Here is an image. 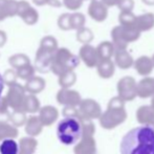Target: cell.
<instances>
[{
    "label": "cell",
    "mask_w": 154,
    "mask_h": 154,
    "mask_svg": "<svg viewBox=\"0 0 154 154\" xmlns=\"http://www.w3.org/2000/svg\"><path fill=\"white\" fill-rule=\"evenodd\" d=\"M120 150L121 154H154V127L143 125L128 131Z\"/></svg>",
    "instance_id": "6da1fadb"
},
{
    "label": "cell",
    "mask_w": 154,
    "mask_h": 154,
    "mask_svg": "<svg viewBox=\"0 0 154 154\" xmlns=\"http://www.w3.org/2000/svg\"><path fill=\"white\" fill-rule=\"evenodd\" d=\"M125 103L120 97H114L109 101L107 109L100 116V125L104 129L111 130L122 125L127 119V111L125 109Z\"/></svg>",
    "instance_id": "7a4b0ae2"
},
{
    "label": "cell",
    "mask_w": 154,
    "mask_h": 154,
    "mask_svg": "<svg viewBox=\"0 0 154 154\" xmlns=\"http://www.w3.org/2000/svg\"><path fill=\"white\" fill-rule=\"evenodd\" d=\"M80 116H67L59 123L57 136L64 145H73L83 137V122Z\"/></svg>",
    "instance_id": "3957f363"
},
{
    "label": "cell",
    "mask_w": 154,
    "mask_h": 154,
    "mask_svg": "<svg viewBox=\"0 0 154 154\" xmlns=\"http://www.w3.org/2000/svg\"><path fill=\"white\" fill-rule=\"evenodd\" d=\"M80 60V57L73 55L69 49L61 47L55 53L51 68L56 75H60L65 71L73 70L79 65Z\"/></svg>",
    "instance_id": "277c9868"
},
{
    "label": "cell",
    "mask_w": 154,
    "mask_h": 154,
    "mask_svg": "<svg viewBox=\"0 0 154 154\" xmlns=\"http://www.w3.org/2000/svg\"><path fill=\"white\" fill-rule=\"evenodd\" d=\"M140 36V32L136 27L118 25L111 31V39L116 49H127L129 43L136 41Z\"/></svg>",
    "instance_id": "5b68a950"
},
{
    "label": "cell",
    "mask_w": 154,
    "mask_h": 154,
    "mask_svg": "<svg viewBox=\"0 0 154 154\" xmlns=\"http://www.w3.org/2000/svg\"><path fill=\"white\" fill-rule=\"evenodd\" d=\"M118 95L125 102H131L137 97V83L134 78L126 75L120 79L116 85Z\"/></svg>",
    "instance_id": "8992f818"
},
{
    "label": "cell",
    "mask_w": 154,
    "mask_h": 154,
    "mask_svg": "<svg viewBox=\"0 0 154 154\" xmlns=\"http://www.w3.org/2000/svg\"><path fill=\"white\" fill-rule=\"evenodd\" d=\"M17 15L21 17L23 21L29 25H34L38 22L39 15L38 12L32 8L31 4L25 0H20L18 1V10H17Z\"/></svg>",
    "instance_id": "52a82bcc"
},
{
    "label": "cell",
    "mask_w": 154,
    "mask_h": 154,
    "mask_svg": "<svg viewBox=\"0 0 154 154\" xmlns=\"http://www.w3.org/2000/svg\"><path fill=\"white\" fill-rule=\"evenodd\" d=\"M79 57L82 61L84 62V64L87 67H97V65L100 62V57L97 54V47L92 46L91 44H83L80 48L79 51Z\"/></svg>",
    "instance_id": "ba28073f"
},
{
    "label": "cell",
    "mask_w": 154,
    "mask_h": 154,
    "mask_svg": "<svg viewBox=\"0 0 154 154\" xmlns=\"http://www.w3.org/2000/svg\"><path fill=\"white\" fill-rule=\"evenodd\" d=\"M102 109L99 103L93 100H85L80 103V116L83 119L93 120V119H100L102 116Z\"/></svg>",
    "instance_id": "9c48e42d"
},
{
    "label": "cell",
    "mask_w": 154,
    "mask_h": 154,
    "mask_svg": "<svg viewBox=\"0 0 154 154\" xmlns=\"http://www.w3.org/2000/svg\"><path fill=\"white\" fill-rule=\"evenodd\" d=\"M56 51L39 46V49H38V51H37V56H36L37 68L41 71H46L47 69L51 68Z\"/></svg>",
    "instance_id": "30bf717a"
},
{
    "label": "cell",
    "mask_w": 154,
    "mask_h": 154,
    "mask_svg": "<svg viewBox=\"0 0 154 154\" xmlns=\"http://www.w3.org/2000/svg\"><path fill=\"white\" fill-rule=\"evenodd\" d=\"M88 15L92 20L97 22H103L108 16V6L101 0H91L88 6Z\"/></svg>",
    "instance_id": "8fae6325"
},
{
    "label": "cell",
    "mask_w": 154,
    "mask_h": 154,
    "mask_svg": "<svg viewBox=\"0 0 154 154\" xmlns=\"http://www.w3.org/2000/svg\"><path fill=\"white\" fill-rule=\"evenodd\" d=\"M133 67L135 71L140 75L143 77H148L151 72H152L154 65L152 62V59L148 56H142V57L137 58L134 61Z\"/></svg>",
    "instance_id": "7c38bea8"
},
{
    "label": "cell",
    "mask_w": 154,
    "mask_h": 154,
    "mask_svg": "<svg viewBox=\"0 0 154 154\" xmlns=\"http://www.w3.org/2000/svg\"><path fill=\"white\" fill-rule=\"evenodd\" d=\"M136 120L142 125L154 126V108L152 106L144 105L136 110Z\"/></svg>",
    "instance_id": "4fadbf2b"
},
{
    "label": "cell",
    "mask_w": 154,
    "mask_h": 154,
    "mask_svg": "<svg viewBox=\"0 0 154 154\" xmlns=\"http://www.w3.org/2000/svg\"><path fill=\"white\" fill-rule=\"evenodd\" d=\"M113 57L116 65L121 69H129L134 64V59L127 49H116Z\"/></svg>",
    "instance_id": "5bb4252c"
},
{
    "label": "cell",
    "mask_w": 154,
    "mask_h": 154,
    "mask_svg": "<svg viewBox=\"0 0 154 154\" xmlns=\"http://www.w3.org/2000/svg\"><path fill=\"white\" fill-rule=\"evenodd\" d=\"M154 94V78L145 77L137 83V97L140 99L151 97Z\"/></svg>",
    "instance_id": "9a60e30c"
},
{
    "label": "cell",
    "mask_w": 154,
    "mask_h": 154,
    "mask_svg": "<svg viewBox=\"0 0 154 154\" xmlns=\"http://www.w3.org/2000/svg\"><path fill=\"white\" fill-rule=\"evenodd\" d=\"M18 1L16 0H0V21L8 17L17 15Z\"/></svg>",
    "instance_id": "2e32d148"
},
{
    "label": "cell",
    "mask_w": 154,
    "mask_h": 154,
    "mask_svg": "<svg viewBox=\"0 0 154 154\" xmlns=\"http://www.w3.org/2000/svg\"><path fill=\"white\" fill-rule=\"evenodd\" d=\"M97 152V144L92 136H83L81 142L75 147L77 154H95Z\"/></svg>",
    "instance_id": "e0dca14e"
},
{
    "label": "cell",
    "mask_w": 154,
    "mask_h": 154,
    "mask_svg": "<svg viewBox=\"0 0 154 154\" xmlns=\"http://www.w3.org/2000/svg\"><path fill=\"white\" fill-rule=\"evenodd\" d=\"M97 70L102 79H110L116 71V63L112 62L111 59L100 60L97 65Z\"/></svg>",
    "instance_id": "ac0fdd59"
},
{
    "label": "cell",
    "mask_w": 154,
    "mask_h": 154,
    "mask_svg": "<svg viewBox=\"0 0 154 154\" xmlns=\"http://www.w3.org/2000/svg\"><path fill=\"white\" fill-rule=\"evenodd\" d=\"M136 29L140 32H148L154 27V14L145 13L140 16H136Z\"/></svg>",
    "instance_id": "d6986e66"
},
{
    "label": "cell",
    "mask_w": 154,
    "mask_h": 154,
    "mask_svg": "<svg viewBox=\"0 0 154 154\" xmlns=\"http://www.w3.org/2000/svg\"><path fill=\"white\" fill-rule=\"evenodd\" d=\"M97 54L101 60H107L111 59L114 56L116 53V46H114L113 42L110 41H103L97 46Z\"/></svg>",
    "instance_id": "ffe728a7"
},
{
    "label": "cell",
    "mask_w": 154,
    "mask_h": 154,
    "mask_svg": "<svg viewBox=\"0 0 154 154\" xmlns=\"http://www.w3.org/2000/svg\"><path fill=\"white\" fill-rule=\"evenodd\" d=\"M60 101L62 103H65L69 106H75L81 103V99H80V94L77 91L73 90L64 89L59 93Z\"/></svg>",
    "instance_id": "44dd1931"
},
{
    "label": "cell",
    "mask_w": 154,
    "mask_h": 154,
    "mask_svg": "<svg viewBox=\"0 0 154 154\" xmlns=\"http://www.w3.org/2000/svg\"><path fill=\"white\" fill-rule=\"evenodd\" d=\"M18 144L14 140H4L0 144V154H18Z\"/></svg>",
    "instance_id": "7402d4cb"
},
{
    "label": "cell",
    "mask_w": 154,
    "mask_h": 154,
    "mask_svg": "<svg viewBox=\"0 0 154 154\" xmlns=\"http://www.w3.org/2000/svg\"><path fill=\"white\" fill-rule=\"evenodd\" d=\"M119 22L124 26L136 27V16L132 12H121L119 15Z\"/></svg>",
    "instance_id": "603a6c76"
},
{
    "label": "cell",
    "mask_w": 154,
    "mask_h": 154,
    "mask_svg": "<svg viewBox=\"0 0 154 154\" xmlns=\"http://www.w3.org/2000/svg\"><path fill=\"white\" fill-rule=\"evenodd\" d=\"M85 22L86 19L82 13H72L70 15V25H71V29H82V27L85 26Z\"/></svg>",
    "instance_id": "cb8c5ba5"
},
{
    "label": "cell",
    "mask_w": 154,
    "mask_h": 154,
    "mask_svg": "<svg viewBox=\"0 0 154 154\" xmlns=\"http://www.w3.org/2000/svg\"><path fill=\"white\" fill-rule=\"evenodd\" d=\"M93 39V32L91 29L87 27H82V29L77 31V40L82 44H88L92 41Z\"/></svg>",
    "instance_id": "d4e9b609"
},
{
    "label": "cell",
    "mask_w": 154,
    "mask_h": 154,
    "mask_svg": "<svg viewBox=\"0 0 154 154\" xmlns=\"http://www.w3.org/2000/svg\"><path fill=\"white\" fill-rule=\"evenodd\" d=\"M10 63L14 67L19 69L25 65L29 64V60L27 56L23 55V54H17V55H14L10 58Z\"/></svg>",
    "instance_id": "484cf974"
},
{
    "label": "cell",
    "mask_w": 154,
    "mask_h": 154,
    "mask_svg": "<svg viewBox=\"0 0 154 154\" xmlns=\"http://www.w3.org/2000/svg\"><path fill=\"white\" fill-rule=\"evenodd\" d=\"M75 82V73L73 70H68L60 75V84L63 87H70Z\"/></svg>",
    "instance_id": "4316f807"
},
{
    "label": "cell",
    "mask_w": 154,
    "mask_h": 154,
    "mask_svg": "<svg viewBox=\"0 0 154 154\" xmlns=\"http://www.w3.org/2000/svg\"><path fill=\"white\" fill-rule=\"evenodd\" d=\"M40 46L56 51L58 49V41L53 36H46L41 40Z\"/></svg>",
    "instance_id": "83f0119b"
},
{
    "label": "cell",
    "mask_w": 154,
    "mask_h": 154,
    "mask_svg": "<svg viewBox=\"0 0 154 154\" xmlns=\"http://www.w3.org/2000/svg\"><path fill=\"white\" fill-rule=\"evenodd\" d=\"M70 15L68 13L62 14L58 19V26L62 31H70L71 25H70Z\"/></svg>",
    "instance_id": "f1b7e54d"
},
{
    "label": "cell",
    "mask_w": 154,
    "mask_h": 154,
    "mask_svg": "<svg viewBox=\"0 0 154 154\" xmlns=\"http://www.w3.org/2000/svg\"><path fill=\"white\" fill-rule=\"evenodd\" d=\"M84 0H63V5L70 11H78L83 4Z\"/></svg>",
    "instance_id": "f546056e"
},
{
    "label": "cell",
    "mask_w": 154,
    "mask_h": 154,
    "mask_svg": "<svg viewBox=\"0 0 154 154\" xmlns=\"http://www.w3.org/2000/svg\"><path fill=\"white\" fill-rule=\"evenodd\" d=\"M118 8L121 12H132L134 8V0H121Z\"/></svg>",
    "instance_id": "4dcf8cb0"
},
{
    "label": "cell",
    "mask_w": 154,
    "mask_h": 154,
    "mask_svg": "<svg viewBox=\"0 0 154 154\" xmlns=\"http://www.w3.org/2000/svg\"><path fill=\"white\" fill-rule=\"evenodd\" d=\"M36 5H51L55 8H60L62 3L59 0H32Z\"/></svg>",
    "instance_id": "1f68e13d"
},
{
    "label": "cell",
    "mask_w": 154,
    "mask_h": 154,
    "mask_svg": "<svg viewBox=\"0 0 154 154\" xmlns=\"http://www.w3.org/2000/svg\"><path fill=\"white\" fill-rule=\"evenodd\" d=\"M32 72H34V69H32V67L29 64H27V65H25V66L21 67V68H19V70H18L19 75H21L22 78L31 77V75H32Z\"/></svg>",
    "instance_id": "d6a6232c"
},
{
    "label": "cell",
    "mask_w": 154,
    "mask_h": 154,
    "mask_svg": "<svg viewBox=\"0 0 154 154\" xmlns=\"http://www.w3.org/2000/svg\"><path fill=\"white\" fill-rule=\"evenodd\" d=\"M101 1L108 8H110V6H118L121 0H101Z\"/></svg>",
    "instance_id": "836d02e7"
},
{
    "label": "cell",
    "mask_w": 154,
    "mask_h": 154,
    "mask_svg": "<svg viewBox=\"0 0 154 154\" xmlns=\"http://www.w3.org/2000/svg\"><path fill=\"white\" fill-rule=\"evenodd\" d=\"M6 40H8L6 34L3 31H0V47L4 46V44L6 43Z\"/></svg>",
    "instance_id": "e575fe53"
},
{
    "label": "cell",
    "mask_w": 154,
    "mask_h": 154,
    "mask_svg": "<svg viewBox=\"0 0 154 154\" xmlns=\"http://www.w3.org/2000/svg\"><path fill=\"white\" fill-rule=\"evenodd\" d=\"M3 88H4V80H3V78H2V75H0V97H1Z\"/></svg>",
    "instance_id": "d590c367"
},
{
    "label": "cell",
    "mask_w": 154,
    "mask_h": 154,
    "mask_svg": "<svg viewBox=\"0 0 154 154\" xmlns=\"http://www.w3.org/2000/svg\"><path fill=\"white\" fill-rule=\"evenodd\" d=\"M147 5H154V0H142Z\"/></svg>",
    "instance_id": "8d00e7d4"
},
{
    "label": "cell",
    "mask_w": 154,
    "mask_h": 154,
    "mask_svg": "<svg viewBox=\"0 0 154 154\" xmlns=\"http://www.w3.org/2000/svg\"><path fill=\"white\" fill-rule=\"evenodd\" d=\"M151 106H152V107L154 108V94L152 95V97H151Z\"/></svg>",
    "instance_id": "74e56055"
},
{
    "label": "cell",
    "mask_w": 154,
    "mask_h": 154,
    "mask_svg": "<svg viewBox=\"0 0 154 154\" xmlns=\"http://www.w3.org/2000/svg\"><path fill=\"white\" fill-rule=\"evenodd\" d=\"M151 59H152V62H153V65H154V54H153L152 57H151Z\"/></svg>",
    "instance_id": "f35d334b"
},
{
    "label": "cell",
    "mask_w": 154,
    "mask_h": 154,
    "mask_svg": "<svg viewBox=\"0 0 154 154\" xmlns=\"http://www.w3.org/2000/svg\"><path fill=\"white\" fill-rule=\"evenodd\" d=\"M84 1H85V0H84Z\"/></svg>",
    "instance_id": "ab89813d"
},
{
    "label": "cell",
    "mask_w": 154,
    "mask_h": 154,
    "mask_svg": "<svg viewBox=\"0 0 154 154\" xmlns=\"http://www.w3.org/2000/svg\"><path fill=\"white\" fill-rule=\"evenodd\" d=\"M153 127H154V126H153Z\"/></svg>",
    "instance_id": "60d3db41"
}]
</instances>
